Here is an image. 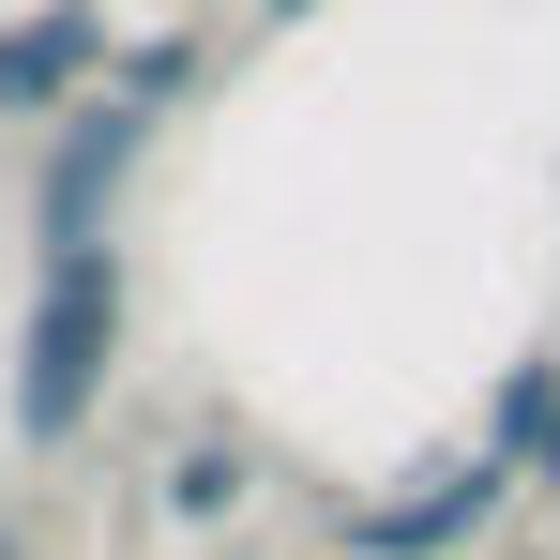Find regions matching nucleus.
Returning a JSON list of instances; mask_svg holds the SVG:
<instances>
[{
	"instance_id": "4",
	"label": "nucleus",
	"mask_w": 560,
	"mask_h": 560,
	"mask_svg": "<svg viewBox=\"0 0 560 560\" xmlns=\"http://www.w3.org/2000/svg\"><path fill=\"white\" fill-rule=\"evenodd\" d=\"M106 61H121V0H15L0 15V121L46 137L61 106L106 92Z\"/></svg>"
},
{
	"instance_id": "5",
	"label": "nucleus",
	"mask_w": 560,
	"mask_h": 560,
	"mask_svg": "<svg viewBox=\"0 0 560 560\" xmlns=\"http://www.w3.org/2000/svg\"><path fill=\"white\" fill-rule=\"evenodd\" d=\"M258 485H273V469H258L243 424H183V440L152 455V530H167V546H212V530L258 515Z\"/></svg>"
},
{
	"instance_id": "1",
	"label": "nucleus",
	"mask_w": 560,
	"mask_h": 560,
	"mask_svg": "<svg viewBox=\"0 0 560 560\" xmlns=\"http://www.w3.org/2000/svg\"><path fill=\"white\" fill-rule=\"evenodd\" d=\"M137 364V243H31V303H15V378H0V440L15 455H77L106 394Z\"/></svg>"
},
{
	"instance_id": "3",
	"label": "nucleus",
	"mask_w": 560,
	"mask_h": 560,
	"mask_svg": "<svg viewBox=\"0 0 560 560\" xmlns=\"http://www.w3.org/2000/svg\"><path fill=\"white\" fill-rule=\"evenodd\" d=\"M152 106H121V92H92V106H61L46 137H31V243H106L121 212H137V183H152Z\"/></svg>"
},
{
	"instance_id": "9",
	"label": "nucleus",
	"mask_w": 560,
	"mask_h": 560,
	"mask_svg": "<svg viewBox=\"0 0 560 560\" xmlns=\"http://www.w3.org/2000/svg\"><path fill=\"white\" fill-rule=\"evenodd\" d=\"M530 500H560V424H546V469H530Z\"/></svg>"
},
{
	"instance_id": "8",
	"label": "nucleus",
	"mask_w": 560,
	"mask_h": 560,
	"mask_svg": "<svg viewBox=\"0 0 560 560\" xmlns=\"http://www.w3.org/2000/svg\"><path fill=\"white\" fill-rule=\"evenodd\" d=\"M303 15H334V0H258V31H303Z\"/></svg>"
},
{
	"instance_id": "10",
	"label": "nucleus",
	"mask_w": 560,
	"mask_h": 560,
	"mask_svg": "<svg viewBox=\"0 0 560 560\" xmlns=\"http://www.w3.org/2000/svg\"><path fill=\"white\" fill-rule=\"evenodd\" d=\"M0 560H31V530H15V500H0Z\"/></svg>"
},
{
	"instance_id": "2",
	"label": "nucleus",
	"mask_w": 560,
	"mask_h": 560,
	"mask_svg": "<svg viewBox=\"0 0 560 560\" xmlns=\"http://www.w3.org/2000/svg\"><path fill=\"white\" fill-rule=\"evenodd\" d=\"M515 500H530V485L485 455V440H455V455L364 485V500L334 515V560H469V546H500V515H515Z\"/></svg>"
},
{
	"instance_id": "7",
	"label": "nucleus",
	"mask_w": 560,
	"mask_h": 560,
	"mask_svg": "<svg viewBox=\"0 0 560 560\" xmlns=\"http://www.w3.org/2000/svg\"><path fill=\"white\" fill-rule=\"evenodd\" d=\"M546 424H560V349H515V364L485 378V424H469V440L530 485V469H546Z\"/></svg>"
},
{
	"instance_id": "6",
	"label": "nucleus",
	"mask_w": 560,
	"mask_h": 560,
	"mask_svg": "<svg viewBox=\"0 0 560 560\" xmlns=\"http://www.w3.org/2000/svg\"><path fill=\"white\" fill-rule=\"evenodd\" d=\"M106 92H121V106H152V121H167V106H197V92H212V31H197V15H121Z\"/></svg>"
}]
</instances>
